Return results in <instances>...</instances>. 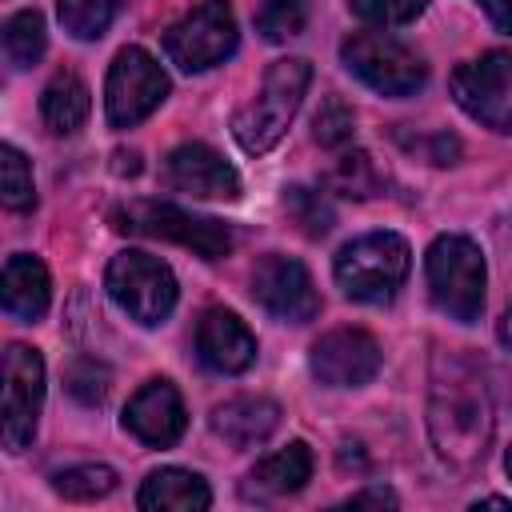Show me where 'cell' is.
Listing matches in <instances>:
<instances>
[{"label": "cell", "instance_id": "obj_28", "mask_svg": "<svg viewBox=\"0 0 512 512\" xmlns=\"http://www.w3.org/2000/svg\"><path fill=\"white\" fill-rule=\"evenodd\" d=\"M0 192H4V204H8L12 212H28V208H36L32 168H28L24 152L12 148V144L0 148Z\"/></svg>", "mask_w": 512, "mask_h": 512}, {"label": "cell", "instance_id": "obj_6", "mask_svg": "<svg viewBox=\"0 0 512 512\" xmlns=\"http://www.w3.org/2000/svg\"><path fill=\"white\" fill-rule=\"evenodd\" d=\"M104 288L116 300L120 312H128V320L156 328L172 316L176 308V276L164 260L148 256V252H116L108 260L104 272Z\"/></svg>", "mask_w": 512, "mask_h": 512}, {"label": "cell", "instance_id": "obj_29", "mask_svg": "<svg viewBox=\"0 0 512 512\" xmlns=\"http://www.w3.org/2000/svg\"><path fill=\"white\" fill-rule=\"evenodd\" d=\"M308 24V8L304 0H264L256 8V32L268 40V44H284L292 36H300Z\"/></svg>", "mask_w": 512, "mask_h": 512}, {"label": "cell", "instance_id": "obj_9", "mask_svg": "<svg viewBox=\"0 0 512 512\" xmlns=\"http://www.w3.org/2000/svg\"><path fill=\"white\" fill-rule=\"evenodd\" d=\"M168 100V76L144 48L128 44L116 52L104 80V112L112 128H136Z\"/></svg>", "mask_w": 512, "mask_h": 512}, {"label": "cell", "instance_id": "obj_15", "mask_svg": "<svg viewBox=\"0 0 512 512\" xmlns=\"http://www.w3.org/2000/svg\"><path fill=\"white\" fill-rule=\"evenodd\" d=\"M124 428L148 448H172L188 428V412H184V400H180L176 384L164 380V376L148 380L124 404Z\"/></svg>", "mask_w": 512, "mask_h": 512}, {"label": "cell", "instance_id": "obj_21", "mask_svg": "<svg viewBox=\"0 0 512 512\" xmlns=\"http://www.w3.org/2000/svg\"><path fill=\"white\" fill-rule=\"evenodd\" d=\"M252 488L264 492V496H288V492H300L308 480H312V452L304 440H292L288 448L264 456L252 472H248Z\"/></svg>", "mask_w": 512, "mask_h": 512}, {"label": "cell", "instance_id": "obj_36", "mask_svg": "<svg viewBox=\"0 0 512 512\" xmlns=\"http://www.w3.org/2000/svg\"><path fill=\"white\" fill-rule=\"evenodd\" d=\"M496 336H500V344L512 352V300H508V308H504V316H500V324H496Z\"/></svg>", "mask_w": 512, "mask_h": 512}, {"label": "cell", "instance_id": "obj_32", "mask_svg": "<svg viewBox=\"0 0 512 512\" xmlns=\"http://www.w3.org/2000/svg\"><path fill=\"white\" fill-rule=\"evenodd\" d=\"M396 140L412 152V156H420V160H428V164H456V156H460V140L456 136H448V132H432V136H404V132H396Z\"/></svg>", "mask_w": 512, "mask_h": 512}, {"label": "cell", "instance_id": "obj_12", "mask_svg": "<svg viewBox=\"0 0 512 512\" xmlns=\"http://www.w3.org/2000/svg\"><path fill=\"white\" fill-rule=\"evenodd\" d=\"M248 284H252V288H248L252 300H256L268 316H276V320H284V324H308V320H316V312H320V292H316L308 268H304L296 256H280V252L260 256Z\"/></svg>", "mask_w": 512, "mask_h": 512}, {"label": "cell", "instance_id": "obj_27", "mask_svg": "<svg viewBox=\"0 0 512 512\" xmlns=\"http://www.w3.org/2000/svg\"><path fill=\"white\" fill-rule=\"evenodd\" d=\"M64 388H68V396H72L76 404L96 408V404H104V396H108V388H112V372H108V364L96 360V356H76V360L68 364V372H64Z\"/></svg>", "mask_w": 512, "mask_h": 512}, {"label": "cell", "instance_id": "obj_23", "mask_svg": "<svg viewBox=\"0 0 512 512\" xmlns=\"http://www.w3.org/2000/svg\"><path fill=\"white\" fill-rule=\"evenodd\" d=\"M328 188L340 196H352V200H372L384 188V172L376 168V160L368 152H344L328 172Z\"/></svg>", "mask_w": 512, "mask_h": 512}, {"label": "cell", "instance_id": "obj_4", "mask_svg": "<svg viewBox=\"0 0 512 512\" xmlns=\"http://www.w3.org/2000/svg\"><path fill=\"white\" fill-rule=\"evenodd\" d=\"M424 276H428V296L432 304L456 320V324H476L484 312V252L476 240L460 232H444L432 240L424 256Z\"/></svg>", "mask_w": 512, "mask_h": 512}, {"label": "cell", "instance_id": "obj_31", "mask_svg": "<svg viewBox=\"0 0 512 512\" xmlns=\"http://www.w3.org/2000/svg\"><path fill=\"white\" fill-rule=\"evenodd\" d=\"M352 132H356V116H352V108H344L340 100H324L320 112L312 116V136H316V144H324V148H344V144L352 140Z\"/></svg>", "mask_w": 512, "mask_h": 512}, {"label": "cell", "instance_id": "obj_19", "mask_svg": "<svg viewBox=\"0 0 512 512\" xmlns=\"http://www.w3.org/2000/svg\"><path fill=\"white\" fill-rule=\"evenodd\" d=\"M136 504L144 512H204L212 504V492H208L204 476H196L188 468H156L140 484Z\"/></svg>", "mask_w": 512, "mask_h": 512}, {"label": "cell", "instance_id": "obj_18", "mask_svg": "<svg viewBox=\"0 0 512 512\" xmlns=\"http://www.w3.org/2000/svg\"><path fill=\"white\" fill-rule=\"evenodd\" d=\"M0 300H4V312L12 320H24V324H36L48 304H52V280H48V268L28 256V252H16L8 256L4 264V276H0Z\"/></svg>", "mask_w": 512, "mask_h": 512}, {"label": "cell", "instance_id": "obj_3", "mask_svg": "<svg viewBox=\"0 0 512 512\" xmlns=\"http://www.w3.org/2000/svg\"><path fill=\"white\" fill-rule=\"evenodd\" d=\"M412 268V248L396 232H364L336 252V284L356 304H388L404 288Z\"/></svg>", "mask_w": 512, "mask_h": 512}, {"label": "cell", "instance_id": "obj_35", "mask_svg": "<svg viewBox=\"0 0 512 512\" xmlns=\"http://www.w3.org/2000/svg\"><path fill=\"white\" fill-rule=\"evenodd\" d=\"M112 160H116L112 172H120V176H136L140 172V152L136 148H128V152L120 148V152H112Z\"/></svg>", "mask_w": 512, "mask_h": 512}, {"label": "cell", "instance_id": "obj_34", "mask_svg": "<svg viewBox=\"0 0 512 512\" xmlns=\"http://www.w3.org/2000/svg\"><path fill=\"white\" fill-rule=\"evenodd\" d=\"M348 504H352V508H360V504H388V508H396V492H388V488H368V492L348 496Z\"/></svg>", "mask_w": 512, "mask_h": 512}, {"label": "cell", "instance_id": "obj_1", "mask_svg": "<svg viewBox=\"0 0 512 512\" xmlns=\"http://www.w3.org/2000/svg\"><path fill=\"white\" fill-rule=\"evenodd\" d=\"M492 424V396L480 368L460 352H436L428 388V436L436 456L456 472H472L488 452Z\"/></svg>", "mask_w": 512, "mask_h": 512}, {"label": "cell", "instance_id": "obj_26", "mask_svg": "<svg viewBox=\"0 0 512 512\" xmlns=\"http://www.w3.org/2000/svg\"><path fill=\"white\" fill-rule=\"evenodd\" d=\"M52 488H56V496H64L72 504H92V500H104L116 488V472L108 464H76V468L56 472Z\"/></svg>", "mask_w": 512, "mask_h": 512}, {"label": "cell", "instance_id": "obj_16", "mask_svg": "<svg viewBox=\"0 0 512 512\" xmlns=\"http://www.w3.org/2000/svg\"><path fill=\"white\" fill-rule=\"evenodd\" d=\"M196 356L220 376H236L256 360V336L232 308H208L196 324Z\"/></svg>", "mask_w": 512, "mask_h": 512}, {"label": "cell", "instance_id": "obj_13", "mask_svg": "<svg viewBox=\"0 0 512 512\" xmlns=\"http://www.w3.org/2000/svg\"><path fill=\"white\" fill-rule=\"evenodd\" d=\"M380 364L384 352L364 328H332L308 352V368L324 388H364L380 372Z\"/></svg>", "mask_w": 512, "mask_h": 512}, {"label": "cell", "instance_id": "obj_2", "mask_svg": "<svg viewBox=\"0 0 512 512\" xmlns=\"http://www.w3.org/2000/svg\"><path fill=\"white\" fill-rule=\"evenodd\" d=\"M312 84V64L300 56H284L272 60L256 96L232 116V136L248 156H264L280 144V136L288 132L292 116L304 104V92Z\"/></svg>", "mask_w": 512, "mask_h": 512}, {"label": "cell", "instance_id": "obj_17", "mask_svg": "<svg viewBox=\"0 0 512 512\" xmlns=\"http://www.w3.org/2000/svg\"><path fill=\"white\" fill-rule=\"evenodd\" d=\"M208 424H212V432L224 444H232L236 452H244V448L264 444L280 428V404L268 400V396H236V400L216 404L212 416H208Z\"/></svg>", "mask_w": 512, "mask_h": 512}, {"label": "cell", "instance_id": "obj_8", "mask_svg": "<svg viewBox=\"0 0 512 512\" xmlns=\"http://www.w3.org/2000/svg\"><path fill=\"white\" fill-rule=\"evenodd\" d=\"M240 44L236 12L228 0H200L164 32V52L180 72H208L224 64Z\"/></svg>", "mask_w": 512, "mask_h": 512}, {"label": "cell", "instance_id": "obj_37", "mask_svg": "<svg viewBox=\"0 0 512 512\" xmlns=\"http://www.w3.org/2000/svg\"><path fill=\"white\" fill-rule=\"evenodd\" d=\"M476 504H488V508H512V500H504V496H484V500H476Z\"/></svg>", "mask_w": 512, "mask_h": 512}, {"label": "cell", "instance_id": "obj_25", "mask_svg": "<svg viewBox=\"0 0 512 512\" xmlns=\"http://www.w3.org/2000/svg\"><path fill=\"white\" fill-rule=\"evenodd\" d=\"M284 212L292 216V224H296L308 240L328 236V232H332V224H336L332 204H328L320 192L304 188V184H288V188H284Z\"/></svg>", "mask_w": 512, "mask_h": 512}, {"label": "cell", "instance_id": "obj_11", "mask_svg": "<svg viewBox=\"0 0 512 512\" xmlns=\"http://www.w3.org/2000/svg\"><path fill=\"white\" fill-rule=\"evenodd\" d=\"M40 408H44V360L28 344H8V352H4L0 436H4V448L12 456L32 444Z\"/></svg>", "mask_w": 512, "mask_h": 512}, {"label": "cell", "instance_id": "obj_5", "mask_svg": "<svg viewBox=\"0 0 512 512\" xmlns=\"http://www.w3.org/2000/svg\"><path fill=\"white\" fill-rule=\"evenodd\" d=\"M116 232L148 236V240H172L200 260H220L232 252V228L216 216H196L168 200H128L108 212Z\"/></svg>", "mask_w": 512, "mask_h": 512}, {"label": "cell", "instance_id": "obj_22", "mask_svg": "<svg viewBox=\"0 0 512 512\" xmlns=\"http://www.w3.org/2000/svg\"><path fill=\"white\" fill-rule=\"evenodd\" d=\"M48 48V32H44V16L36 8L12 12L4 20V56L12 68H32Z\"/></svg>", "mask_w": 512, "mask_h": 512}, {"label": "cell", "instance_id": "obj_24", "mask_svg": "<svg viewBox=\"0 0 512 512\" xmlns=\"http://www.w3.org/2000/svg\"><path fill=\"white\" fill-rule=\"evenodd\" d=\"M124 0H56L60 24L68 36L76 40H100L108 32V24L116 20Z\"/></svg>", "mask_w": 512, "mask_h": 512}, {"label": "cell", "instance_id": "obj_14", "mask_svg": "<svg viewBox=\"0 0 512 512\" xmlns=\"http://www.w3.org/2000/svg\"><path fill=\"white\" fill-rule=\"evenodd\" d=\"M164 180L176 192H188L196 200H236L240 196V172L208 144H176L164 156Z\"/></svg>", "mask_w": 512, "mask_h": 512}, {"label": "cell", "instance_id": "obj_33", "mask_svg": "<svg viewBox=\"0 0 512 512\" xmlns=\"http://www.w3.org/2000/svg\"><path fill=\"white\" fill-rule=\"evenodd\" d=\"M476 4L484 8V16L492 20V28H496V32L512 36V0H476Z\"/></svg>", "mask_w": 512, "mask_h": 512}, {"label": "cell", "instance_id": "obj_30", "mask_svg": "<svg viewBox=\"0 0 512 512\" xmlns=\"http://www.w3.org/2000/svg\"><path fill=\"white\" fill-rule=\"evenodd\" d=\"M428 0H348V8L364 20V24H376V28H400V24H412L420 12H424Z\"/></svg>", "mask_w": 512, "mask_h": 512}, {"label": "cell", "instance_id": "obj_7", "mask_svg": "<svg viewBox=\"0 0 512 512\" xmlns=\"http://www.w3.org/2000/svg\"><path fill=\"white\" fill-rule=\"evenodd\" d=\"M340 64L380 96H412L428 80L424 60L384 32H352L340 44Z\"/></svg>", "mask_w": 512, "mask_h": 512}, {"label": "cell", "instance_id": "obj_20", "mask_svg": "<svg viewBox=\"0 0 512 512\" xmlns=\"http://www.w3.org/2000/svg\"><path fill=\"white\" fill-rule=\"evenodd\" d=\"M88 108H92V96L76 72H56L40 92V120L52 136H72L88 120Z\"/></svg>", "mask_w": 512, "mask_h": 512}, {"label": "cell", "instance_id": "obj_38", "mask_svg": "<svg viewBox=\"0 0 512 512\" xmlns=\"http://www.w3.org/2000/svg\"><path fill=\"white\" fill-rule=\"evenodd\" d=\"M504 468H508V476H512V448H508V460H504Z\"/></svg>", "mask_w": 512, "mask_h": 512}, {"label": "cell", "instance_id": "obj_10", "mask_svg": "<svg viewBox=\"0 0 512 512\" xmlns=\"http://www.w3.org/2000/svg\"><path fill=\"white\" fill-rule=\"evenodd\" d=\"M452 100L492 132L512 136V52H484L464 60L452 80Z\"/></svg>", "mask_w": 512, "mask_h": 512}]
</instances>
